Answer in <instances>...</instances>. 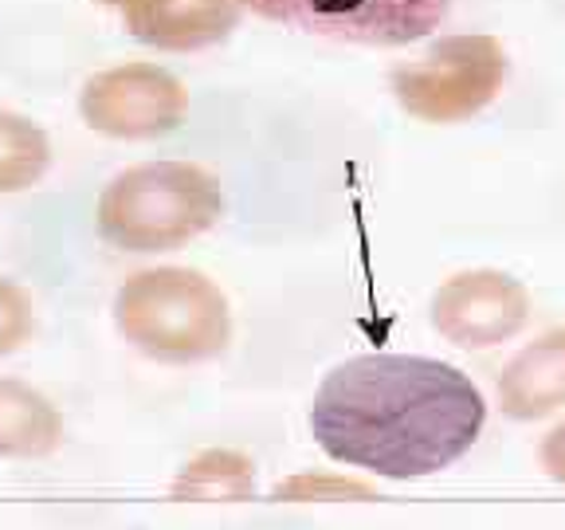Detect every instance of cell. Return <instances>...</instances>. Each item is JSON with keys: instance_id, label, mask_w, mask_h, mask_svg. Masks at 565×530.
I'll list each match as a JSON object with an SVG mask.
<instances>
[{"instance_id": "obj_1", "label": "cell", "mask_w": 565, "mask_h": 530, "mask_svg": "<svg viewBox=\"0 0 565 530\" xmlns=\"http://www.w3.org/2000/svg\"><path fill=\"white\" fill-rule=\"evenodd\" d=\"M491 401L471 373L428 353H353L318 381V452L373 484L444 476L479 444Z\"/></svg>"}, {"instance_id": "obj_2", "label": "cell", "mask_w": 565, "mask_h": 530, "mask_svg": "<svg viewBox=\"0 0 565 530\" xmlns=\"http://www.w3.org/2000/svg\"><path fill=\"white\" fill-rule=\"evenodd\" d=\"M110 318L130 350L161 365L216 362L232 346L228 295L196 267H138L118 283Z\"/></svg>"}, {"instance_id": "obj_3", "label": "cell", "mask_w": 565, "mask_h": 530, "mask_svg": "<svg viewBox=\"0 0 565 530\" xmlns=\"http://www.w3.org/2000/svg\"><path fill=\"white\" fill-rule=\"evenodd\" d=\"M224 216L221 181L196 161H138L103 186L98 236L130 256L181 252Z\"/></svg>"}, {"instance_id": "obj_4", "label": "cell", "mask_w": 565, "mask_h": 530, "mask_svg": "<svg viewBox=\"0 0 565 530\" xmlns=\"http://www.w3.org/2000/svg\"><path fill=\"white\" fill-rule=\"evenodd\" d=\"M511 75L507 47L483 32L440 35L420 60L388 71V91L408 118L428 126H456L476 118L499 98Z\"/></svg>"}, {"instance_id": "obj_5", "label": "cell", "mask_w": 565, "mask_h": 530, "mask_svg": "<svg viewBox=\"0 0 565 530\" xmlns=\"http://www.w3.org/2000/svg\"><path fill=\"white\" fill-rule=\"evenodd\" d=\"M456 0H244V9L307 35L365 47H405L448 20Z\"/></svg>"}, {"instance_id": "obj_6", "label": "cell", "mask_w": 565, "mask_h": 530, "mask_svg": "<svg viewBox=\"0 0 565 530\" xmlns=\"http://www.w3.org/2000/svg\"><path fill=\"white\" fill-rule=\"evenodd\" d=\"M79 118L103 138L153 141L181 130L189 118V91L158 63H118L83 83Z\"/></svg>"}, {"instance_id": "obj_7", "label": "cell", "mask_w": 565, "mask_h": 530, "mask_svg": "<svg viewBox=\"0 0 565 530\" xmlns=\"http://www.w3.org/2000/svg\"><path fill=\"white\" fill-rule=\"evenodd\" d=\"M530 299L526 283L499 267H468L440 283L428 299V322L456 350H494L526 330Z\"/></svg>"}, {"instance_id": "obj_8", "label": "cell", "mask_w": 565, "mask_h": 530, "mask_svg": "<svg viewBox=\"0 0 565 530\" xmlns=\"http://www.w3.org/2000/svg\"><path fill=\"white\" fill-rule=\"evenodd\" d=\"M494 409L514 424L565 413V327H550L511 353L494 378Z\"/></svg>"}, {"instance_id": "obj_9", "label": "cell", "mask_w": 565, "mask_h": 530, "mask_svg": "<svg viewBox=\"0 0 565 530\" xmlns=\"http://www.w3.org/2000/svg\"><path fill=\"white\" fill-rule=\"evenodd\" d=\"M244 17V0H150L122 12L126 32L158 52H201L228 40Z\"/></svg>"}, {"instance_id": "obj_10", "label": "cell", "mask_w": 565, "mask_h": 530, "mask_svg": "<svg viewBox=\"0 0 565 530\" xmlns=\"http://www.w3.org/2000/svg\"><path fill=\"white\" fill-rule=\"evenodd\" d=\"M67 441L60 405L32 381L0 378V464L47 459Z\"/></svg>"}, {"instance_id": "obj_11", "label": "cell", "mask_w": 565, "mask_h": 530, "mask_svg": "<svg viewBox=\"0 0 565 530\" xmlns=\"http://www.w3.org/2000/svg\"><path fill=\"white\" fill-rule=\"evenodd\" d=\"M256 491L259 468L244 448H201L169 479V495L181 504H239Z\"/></svg>"}, {"instance_id": "obj_12", "label": "cell", "mask_w": 565, "mask_h": 530, "mask_svg": "<svg viewBox=\"0 0 565 530\" xmlns=\"http://www.w3.org/2000/svg\"><path fill=\"white\" fill-rule=\"evenodd\" d=\"M52 166V138L40 123L17 110H0V197L28 193Z\"/></svg>"}, {"instance_id": "obj_13", "label": "cell", "mask_w": 565, "mask_h": 530, "mask_svg": "<svg viewBox=\"0 0 565 530\" xmlns=\"http://www.w3.org/2000/svg\"><path fill=\"white\" fill-rule=\"evenodd\" d=\"M377 484L358 471L330 468V471H295L282 484H275L279 504H342V499H370Z\"/></svg>"}, {"instance_id": "obj_14", "label": "cell", "mask_w": 565, "mask_h": 530, "mask_svg": "<svg viewBox=\"0 0 565 530\" xmlns=\"http://www.w3.org/2000/svg\"><path fill=\"white\" fill-rule=\"evenodd\" d=\"M35 338V303L12 275H0V358L24 350Z\"/></svg>"}, {"instance_id": "obj_15", "label": "cell", "mask_w": 565, "mask_h": 530, "mask_svg": "<svg viewBox=\"0 0 565 530\" xmlns=\"http://www.w3.org/2000/svg\"><path fill=\"white\" fill-rule=\"evenodd\" d=\"M534 459L546 479H554L557 487H565V416H557L546 433L539 436V448H534Z\"/></svg>"}, {"instance_id": "obj_16", "label": "cell", "mask_w": 565, "mask_h": 530, "mask_svg": "<svg viewBox=\"0 0 565 530\" xmlns=\"http://www.w3.org/2000/svg\"><path fill=\"white\" fill-rule=\"evenodd\" d=\"M106 9H118V12H130V9H141V4H150V0H98Z\"/></svg>"}]
</instances>
